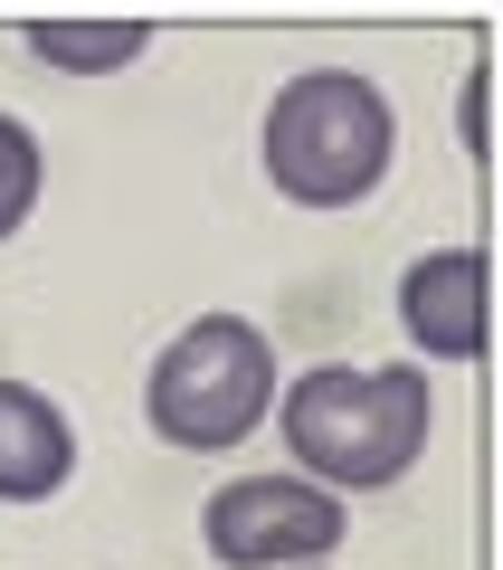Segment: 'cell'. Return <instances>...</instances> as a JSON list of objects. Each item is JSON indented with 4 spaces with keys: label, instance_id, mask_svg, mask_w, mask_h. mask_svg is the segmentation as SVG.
I'll use <instances>...</instances> for the list:
<instances>
[{
    "label": "cell",
    "instance_id": "52a82bcc",
    "mask_svg": "<svg viewBox=\"0 0 503 570\" xmlns=\"http://www.w3.org/2000/svg\"><path fill=\"white\" fill-rule=\"evenodd\" d=\"M29 48L48 67H67V77H105V67H134L152 48V29H134V20H39Z\"/></svg>",
    "mask_w": 503,
    "mask_h": 570
},
{
    "label": "cell",
    "instance_id": "7a4b0ae2",
    "mask_svg": "<svg viewBox=\"0 0 503 570\" xmlns=\"http://www.w3.org/2000/svg\"><path fill=\"white\" fill-rule=\"evenodd\" d=\"M389 142H400V124H389V96L371 77L304 67L266 105V181L304 209H352V200L381 190Z\"/></svg>",
    "mask_w": 503,
    "mask_h": 570
},
{
    "label": "cell",
    "instance_id": "9c48e42d",
    "mask_svg": "<svg viewBox=\"0 0 503 570\" xmlns=\"http://www.w3.org/2000/svg\"><path fill=\"white\" fill-rule=\"evenodd\" d=\"M456 134H465V153H484V77H465V96H456Z\"/></svg>",
    "mask_w": 503,
    "mask_h": 570
},
{
    "label": "cell",
    "instance_id": "ba28073f",
    "mask_svg": "<svg viewBox=\"0 0 503 570\" xmlns=\"http://www.w3.org/2000/svg\"><path fill=\"white\" fill-rule=\"evenodd\" d=\"M39 209V134L20 115H0V238Z\"/></svg>",
    "mask_w": 503,
    "mask_h": 570
},
{
    "label": "cell",
    "instance_id": "3957f363",
    "mask_svg": "<svg viewBox=\"0 0 503 570\" xmlns=\"http://www.w3.org/2000/svg\"><path fill=\"white\" fill-rule=\"evenodd\" d=\"M142 409L171 448L228 456L238 438H257V419L276 409V343L247 314H200L190 333H171L142 381Z\"/></svg>",
    "mask_w": 503,
    "mask_h": 570
},
{
    "label": "cell",
    "instance_id": "8992f818",
    "mask_svg": "<svg viewBox=\"0 0 503 570\" xmlns=\"http://www.w3.org/2000/svg\"><path fill=\"white\" fill-rule=\"evenodd\" d=\"M67 475H77V428H67V409L48 390H29V381H0V494L10 504H39Z\"/></svg>",
    "mask_w": 503,
    "mask_h": 570
},
{
    "label": "cell",
    "instance_id": "6da1fadb",
    "mask_svg": "<svg viewBox=\"0 0 503 570\" xmlns=\"http://www.w3.org/2000/svg\"><path fill=\"white\" fill-rule=\"evenodd\" d=\"M427 419H437V390L408 362H389V371L323 362L304 381H285V448L304 456V485H323V494L400 485L427 456Z\"/></svg>",
    "mask_w": 503,
    "mask_h": 570
},
{
    "label": "cell",
    "instance_id": "277c9868",
    "mask_svg": "<svg viewBox=\"0 0 503 570\" xmlns=\"http://www.w3.org/2000/svg\"><path fill=\"white\" fill-rule=\"evenodd\" d=\"M200 542L228 570H323L343 542V494L304 485V475H238L209 494Z\"/></svg>",
    "mask_w": 503,
    "mask_h": 570
},
{
    "label": "cell",
    "instance_id": "5b68a950",
    "mask_svg": "<svg viewBox=\"0 0 503 570\" xmlns=\"http://www.w3.org/2000/svg\"><path fill=\"white\" fill-rule=\"evenodd\" d=\"M400 324L427 362H475L484 352V257L475 247H437L400 276Z\"/></svg>",
    "mask_w": 503,
    "mask_h": 570
}]
</instances>
